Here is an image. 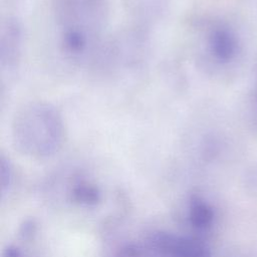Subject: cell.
<instances>
[{
    "instance_id": "52a82bcc",
    "label": "cell",
    "mask_w": 257,
    "mask_h": 257,
    "mask_svg": "<svg viewBox=\"0 0 257 257\" xmlns=\"http://www.w3.org/2000/svg\"><path fill=\"white\" fill-rule=\"evenodd\" d=\"M70 197L74 203L80 206L92 207L101 200V193L95 185L82 180L72 186Z\"/></svg>"
},
{
    "instance_id": "277c9868",
    "label": "cell",
    "mask_w": 257,
    "mask_h": 257,
    "mask_svg": "<svg viewBox=\"0 0 257 257\" xmlns=\"http://www.w3.org/2000/svg\"><path fill=\"white\" fill-rule=\"evenodd\" d=\"M143 245L147 257H212L210 248L199 238L167 231L153 232Z\"/></svg>"
},
{
    "instance_id": "6da1fadb",
    "label": "cell",
    "mask_w": 257,
    "mask_h": 257,
    "mask_svg": "<svg viewBox=\"0 0 257 257\" xmlns=\"http://www.w3.org/2000/svg\"><path fill=\"white\" fill-rule=\"evenodd\" d=\"M106 0H53L59 47L73 62L94 56L106 19Z\"/></svg>"
},
{
    "instance_id": "8fae6325",
    "label": "cell",
    "mask_w": 257,
    "mask_h": 257,
    "mask_svg": "<svg viewBox=\"0 0 257 257\" xmlns=\"http://www.w3.org/2000/svg\"><path fill=\"white\" fill-rule=\"evenodd\" d=\"M254 96H255V104L257 109V68H256V74H255V87H254Z\"/></svg>"
},
{
    "instance_id": "3957f363",
    "label": "cell",
    "mask_w": 257,
    "mask_h": 257,
    "mask_svg": "<svg viewBox=\"0 0 257 257\" xmlns=\"http://www.w3.org/2000/svg\"><path fill=\"white\" fill-rule=\"evenodd\" d=\"M194 50L201 66L220 72L231 68L239 59L242 43L235 27L227 20L209 18L197 25Z\"/></svg>"
},
{
    "instance_id": "ba28073f",
    "label": "cell",
    "mask_w": 257,
    "mask_h": 257,
    "mask_svg": "<svg viewBox=\"0 0 257 257\" xmlns=\"http://www.w3.org/2000/svg\"><path fill=\"white\" fill-rule=\"evenodd\" d=\"M14 180L13 166L10 160L4 155L0 158V183H1V195L4 197L11 189Z\"/></svg>"
},
{
    "instance_id": "5b68a950",
    "label": "cell",
    "mask_w": 257,
    "mask_h": 257,
    "mask_svg": "<svg viewBox=\"0 0 257 257\" xmlns=\"http://www.w3.org/2000/svg\"><path fill=\"white\" fill-rule=\"evenodd\" d=\"M23 48V31L20 23L9 18L1 28L0 65L3 72L12 73L18 66Z\"/></svg>"
},
{
    "instance_id": "30bf717a",
    "label": "cell",
    "mask_w": 257,
    "mask_h": 257,
    "mask_svg": "<svg viewBox=\"0 0 257 257\" xmlns=\"http://www.w3.org/2000/svg\"><path fill=\"white\" fill-rule=\"evenodd\" d=\"M2 257H26L20 248L15 245H7L3 252Z\"/></svg>"
},
{
    "instance_id": "9c48e42d",
    "label": "cell",
    "mask_w": 257,
    "mask_h": 257,
    "mask_svg": "<svg viewBox=\"0 0 257 257\" xmlns=\"http://www.w3.org/2000/svg\"><path fill=\"white\" fill-rule=\"evenodd\" d=\"M112 257H147L144 245L138 243H126L114 253Z\"/></svg>"
},
{
    "instance_id": "8992f818",
    "label": "cell",
    "mask_w": 257,
    "mask_h": 257,
    "mask_svg": "<svg viewBox=\"0 0 257 257\" xmlns=\"http://www.w3.org/2000/svg\"><path fill=\"white\" fill-rule=\"evenodd\" d=\"M188 220L199 231L210 229L215 220V212L210 203L199 195H192L188 204Z\"/></svg>"
},
{
    "instance_id": "7a4b0ae2",
    "label": "cell",
    "mask_w": 257,
    "mask_h": 257,
    "mask_svg": "<svg viewBox=\"0 0 257 257\" xmlns=\"http://www.w3.org/2000/svg\"><path fill=\"white\" fill-rule=\"evenodd\" d=\"M15 149L32 159L55 155L65 139V123L61 112L47 101H31L17 110L11 123Z\"/></svg>"
}]
</instances>
